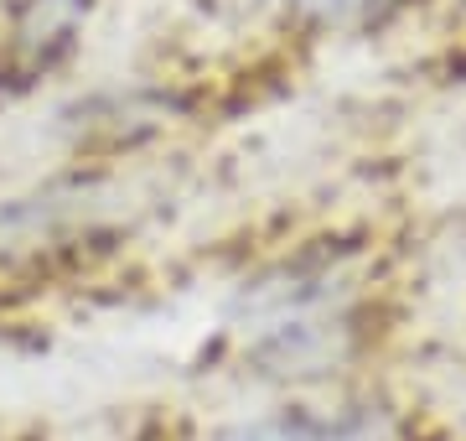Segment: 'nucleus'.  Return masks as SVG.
<instances>
[{
	"label": "nucleus",
	"instance_id": "f03ea898",
	"mask_svg": "<svg viewBox=\"0 0 466 441\" xmlns=\"http://www.w3.org/2000/svg\"><path fill=\"white\" fill-rule=\"evenodd\" d=\"M182 441H441L435 421L383 379L317 395H249Z\"/></svg>",
	"mask_w": 466,
	"mask_h": 441
},
{
	"label": "nucleus",
	"instance_id": "f257e3e1",
	"mask_svg": "<svg viewBox=\"0 0 466 441\" xmlns=\"http://www.w3.org/2000/svg\"><path fill=\"white\" fill-rule=\"evenodd\" d=\"M389 306L358 255L296 250L254 271L218 323V374L244 395H317L379 379Z\"/></svg>",
	"mask_w": 466,
	"mask_h": 441
},
{
	"label": "nucleus",
	"instance_id": "20e7f679",
	"mask_svg": "<svg viewBox=\"0 0 466 441\" xmlns=\"http://www.w3.org/2000/svg\"><path fill=\"white\" fill-rule=\"evenodd\" d=\"M78 26H84V5L78 0H32L21 11L16 32H11V63H16V73H26V78L47 73L73 47Z\"/></svg>",
	"mask_w": 466,
	"mask_h": 441
},
{
	"label": "nucleus",
	"instance_id": "7ed1b4c3",
	"mask_svg": "<svg viewBox=\"0 0 466 441\" xmlns=\"http://www.w3.org/2000/svg\"><path fill=\"white\" fill-rule=\"evenodd\" d=\"M125 219L130 203L94 177L11 198L0 208V281H47L52 271L104 250V239L125 234Z\"/></svg>",
	"mask_w": 466,
	"mask_h": 441
},
{
	"label": "nucleus",
	"instance_id": "39448f33",
	"mask_svg": "<svg viewBox=\"0 0 466 441\" xmlns=\"http://www.w3.org/2000/svg\"><path fill=\"white\" fill-rule=\"evenodd\" d=\"M285 5L317 26H363V21L383 16L394 0H285Z\"/></svg>",
	"mask_w": 466,
	"mask_h": 441
}]
</instances>
